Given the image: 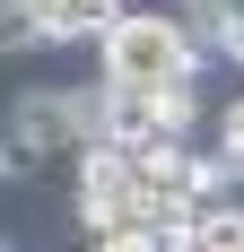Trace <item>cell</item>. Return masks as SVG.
Here are the masks:
<instances>
[{
  "mask_svg": "<svg viewBox=\"0 0 244 252\" xmlns=\"http://www.w3.org/2000/svg\"><path fill=\"white\" fill-rule=\"evenodd\" d=\"M96 52V78H114V87H166V78H209V61L192 52V35H183V18L174 9H157V0H131V18L105 35Z\"/></svg>",
  "mask_w": 244,
  "mask_h": 252,
  "instance_id": "6da1fadb",
  "label": "cell"
},
{
  "mask_svg": "<svg viewBox=\"0 0 244 252\" xmlns=\"http://www.w3.org/2000/svg\"><path fill=\"white\" fill-rule=\"evenodd\" d=\"M52 157H79V130H70V96L61 78H35L9 96V139H0V183H35Z\"/></svg>",
  "mask_w": 244,
  "mask_h": 252,
  "instance_id": "7a4b0ae2",
  "label": "cell"
},
{
  "mask_svg": "<svg viewBox=\"0 0 244 252\" xmlns=\"http://www.w3.org/2000/svg\"><path fill=\"white\" fill-rule=\"evenodd\" d=\"M131 191H140V157L122 148V139H96V148L70 157V226L79 235H105L131 209Z\"/></svg>",
  "mask_w": 244,
  "mask_h": 252,
  "instance_id": "3957f363",
  "label": "cell"
},
{
  "mask_svg": "<svg viewBox=\"0 0 244 252\" xmlns=\"http://www.w3.org/2000/svg\"><path fill=\"white\" fill-rule=\"evenodd\" d=\"M209 122H218V113L201 104V78H166V87H157V139H201Z\"/></svg>",
  "mask_w": 244,
  "mask_h": 252,
  "instance_id": "277c9868",
  "label": "cell"
},
{
  "mask_svg": "<svg viewBox=\"0 0 244 252\" xmlns=\"http://www.w3.org/2000/svg\"><path fill=\"white\" fill-rule=\"evenodd\" d=\"M192 252H244V191H227V200H201Z\"/></svg>",
  "mask_w": 244,
  "mask_h": 252,
  "instance_id": "5b68a950",
  "label": "cell"
},
{
  "mask_svg": "<svg viewBox=\"0 0 244 252\" xmlns=\"http://www.w3.org/2000/svg\"><path fill=\"white\" fill-rule=\"evenodd\" d=\"M87 252H157V226H105L87 235Z\"/></svg>",
  "mask_w": 244,
  "mask_h": 252,
  "instance_id": "8992f818",
  "label": "cell"
},
{
  "mask_svg": "<svg viewBox=\"0 0 244 252\" xmlns=\"http://www.w3.org/2000/svg\"><path fill=\"white\" fill-rule=\"evenodd\" d=\"M218 70L244 78V9H227V26H218Z\"/></svg>",
  "mask_w": 244,
  "mask_h": 252,
  "instance_id": "52a82bcc",
  "label": "cell"
},
{
  "mask_svg": "<svg viewBox=\"0 0 244 252\" xmlns=\"http://www.w3.org/2000/svg\"><path fill=\"white\" fill-rule=\"evenodd\" d=\"M157 9H183V0H157Z\"/></svg>",
  "mask_w": 244,
  "mask_h": 252,
  "instance_id": "ba28073f",
  "label": "cell"
},
{
  "mask_svg": "<svg viewBox=\"0 0 244 252\" xmlns=\"http://www.w3.org/2000/svg\"><path fill=\"white\" fill-rule=\"evenodd\" d=\"M9 252H18V244H9Z\"/></svg>",
  "mask_w": 244,
  "mask_h": 252,
  "instance_id": "9c48e42d",
  "label": "cell"
}]
</instances>
